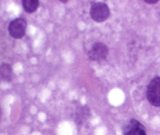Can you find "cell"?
I'll return each instance as SVG.
<instances>
[{
	"mask_svg": "<svg viewBox=\"0 0 160 135\" xmlns=\"http://www.w3.org/2000/svg\"><path fill=\"white\" fill-rule=\"evenodd\" d=\"M90 15L92 20L97 23H102L109 18L110 9L104 2H95L91 6Z\"/></svg>",
	"mask_w": 160,
	"mask_h": 135,
	"instance_id": "6da1fadb",
	"label": "cell"
},
{
	"mask_svg": "<svg viewBox=\"0 0 160 135\" xmlns=\"http://www.w3.org/2000/svg\"><path fill=\"white\" fill-rule=\"evenodd\" d=\"M147 99L150 104L156 107L160 106V77H155L150 82L147 88Z\"/></svg>",
	"mask_w": 160,
	"mask_h": 135,
	"instance_id": "7a4b0ae2",
	"label": "cell"
},
{
	"mask_svg": "<svg viewBox=\"0 0 160 135\" xmlns=\"http://www.w3.org/2000/svg\"><path fill=\"white\" fill-rule=\"evenodd\" d=\"M27 29V21L23 18H17L10 22L8 27L9 34L15 39H20L25 35Z\"/></svg>",
	"mask_w": 160,
	"mask_h": 135,
	"instance_id": "3957f363",
	"label": "cell"
},
{
	"mask_svg": "<svg viewBox=\"0 0 160 135\" xmlns=\"http://www.w3.org/2000/svg\"><path fill=\"white\" fill-rule=\"evenodd\" d=\"M88 54L89 58L92 61H101L107 57L109 54V49L105 43L102 42H97L92 45Z\"/></svg>",
	"mask_w": 160,
	"mask_h": 135,
	"instance_id": "277c9868",
	"label": "cell"
},
{
	"mask_svg": "<svg viewBox=\"0 0 160 135\" xmlns=\"http://www.w3.org/2000/svg\"><path fill=\"white\" fill-rule=\"evenodd\" d=\"M144 128V126L135 119H131L123 127V135H138L139 131Z\"/></svg>",
	"mask_w": 160,
	"mask_h": 135,
	"instance_id": "5b68a950",
	"label": "cell"
},
{
	"mask_svg": "<svg viewBox=\"0 0 160 135\" xmlns=\"http://www.w3.org/2000/svg\"><path fill=\"white\" fill-rule=\"evenodd\" d=\"M89 116H90V110L86 106H82L78 108L75 113V119L76 122L79 124H82L86 122L88 119Z\"/></svg>",
	"mask_w": 160,
	"mask_h": 135,
	"instance_id": "8992f818",
	"label": "cell"
},
{
	"mask_svg": "<svg viewBox=\"0 0 160 135\" xmlns=\"http://www.w3.org/2000/svg\"><path fill=\"white\" fill-rule=\"evenodd\" d=\"M12 79V68L10 65L2 63L0 65V79L4 82H10Z\"/></svg>",
	"mask_w": 160,
	"mask_h": 135,
	"instance_id": "52a82bcc",
	"label": "cell"
},
{
	"mask_svg": "<svg viewBox=\"0 0 160 135\" xmlns=\"http://www.w3.org/2000/svg\"><path fill=\"white\" fill-rule=\"evenodd\" d=\"M23 9L28 13H32L35 12L39 6L38 0H23Z\"/></svg>",
	"mask_w": 160,
	"mask_h": 135,
	"instance_id": "ba28073f",
	"label": "cell"
},
{
	"mask_svg": "<svg viewBox=\"0 0 160 135\" xmlns=\"http://www.w3.org/2000/svg\"><path fill=\"white\" fill-rule=\"evenodd\" d=\"M144 2L148 4H156V3L159 2V0H145Z\"/></svg>",
	"mask_w": 160,
	"mask_h": 135,
	"instance_id": "9c48e42d",
	"label": "cell"
},
{
	"mask_svg": "<svg viewBox=\"0 0 160 135\" xmlns=\"http://www.w3.org/2000/svg\"><path fill=\"white\" fill-rule=\"evenodd\" d=\"M138 135H147L146 134V131H145V129H142V130H141L140 131H139Z\"/></svg>",
	"mask_w": 160,
	"mask_h": 135,
	"instance_id": "30bf717a",
	"label": "cell"
},
{
	"mask_svg": "<svg viewBox=\"0 0 160 135\" xmlns=\"http://www.w3.org/2000/svg\"><path fill=\"white\" fill-rule=\"evenodd\" d=\"M60 2H62V3L68 2V1H67V0H60Z\"/></svg>",
	"mask_w": 160,
	"mask_h": 135,
	"instance_id": "8fae6325",
	"label": "cell"
},
{
	"mask_svg": "<svg viewBox=\"0 0 160 135\" xmlns=\"http://www.w3.org/2000/svg\"><path fill=\"white\" fill-rule=\"evenodd\" d=\"M1 116H2V109L1 107H0V118H1Z\"/></svg>",
	"mask_w": 160,
	"mask_h": 135,
	"instance_id": "7c38bea8",
	"label": "cell"
}]
</instances>
